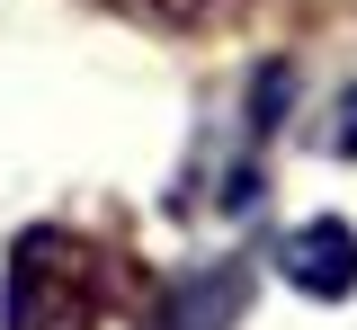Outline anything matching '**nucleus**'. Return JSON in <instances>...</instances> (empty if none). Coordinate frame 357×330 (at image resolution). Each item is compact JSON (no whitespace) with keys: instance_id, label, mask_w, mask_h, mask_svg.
<instances>
[{"instance_id":"f257e3e1","label":"nucleus","mask_w":357,"mask_h":330,"mask_svg":"<svg viewBox=\"0 0 357 330\" xmlns=\"http://www.w3.org/2000/svg\"><path fill=\"white\" fill-rule=\"evenodd\" d=\"M98 250L63 223H45L9 250V322L0 330H98Z\"/></svg>"},{"instance_id":"f03ea898","label":"nucleus","mask_w":357,"mask_h":330,"mask_svg":"<svg viewBox=\"0 0 357 330\" xmlns=\"http://www.w3.org/2000/svg\"><path fill=\"white\" fill-rule=\"evenodd\" d=\"M277 277L295 285L304 304H340V294H357V233L340 223V214L295 223V233L277 241Z\"/></svg>"},{"instance_id":"7ed1b4c3","label":"nucleus","mask_w":357,"mask_h":330,"mask_svg":"<svg viewBox=\"0 0 357 330\" xmlns=\"http://www.w3.org/2000/svg\"><path fill=\"white\" fill-rule=\"evenodd\" d=\"M107 9H126V18H143V27H197L215 0H107Z\"/></svg>"},{"instance_id":"20e7f679","label":"nucleus","mask_w":357,"mask_h":330,"mask_svg":"<svg viewBox=\"0 0 357 330\" xmlns=\"http://www.w3.org/2000/svg\"><path fill=\"white\" fill-rule=\"evenodd\" d=\"M331 143L357 161V90H340V116H331Z\"/></svg>"}]
</instances>
